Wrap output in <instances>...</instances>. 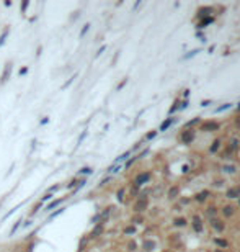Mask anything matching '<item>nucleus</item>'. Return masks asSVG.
Returning <instances> with one entry per match:
<instances>
[{"instance_id":"obj_17","label":"nucleus","mask_w":240,"mask_h":252,"mask_svg":"<svg viewBox=\"0 0 240 252\" xmlns=\"http://www.w3.org/2000/svg\"><path fill=\"white\" fill-rule=\"evenodd\" d=\"M219 144H221V142H219V141H214V142H213V146H211V152H214V151H216V149H217V147H219Z\"/></svg>"},{"instance_id":"obj_2","label":"nucleus","mask_w":240,"mask_h":252,"mask_svg":"<svg viewBox=\"0 0 240 252\" xmlns=\"http://www.w3.org/2000/svg\"><path fill=\"white\" fill-rule=\"evenodd\" d=\"M216 129H219V124L214 121H208L203 124V131H216Z\"/></svg>"},{"instance_id":"obj_16","label":"nucleus","mask_w":240,"mask_h":252,"mask_svg":"<svg viewBox=\"0 0 240 252\" xmlns=\"http://www.w3.org/2000/svg\"><path fill=\"white\" fill-rule=\"evenodd\" d=\"M175 224H176V226H185V224H186V221L183 219V218H180V219H176V221H175Z\"/></svg>"},{"instance_id":"obj_29","label":"nucleus","mask_w":240,"mask_h":252,"mask_svg":"<svg viewBox=\"0 0 240 252\" xmlns=\"http://www.w3.org/2000/svg\"><path fill=\"white\" fill-rule=\"evenodd\" d=\"M237 126H238V128H240V118L237 119Z\"/></svg>"},{"instance_id":"obj_4","label":"nucleus","mask_w":240,"mask_h":252,"mask_svg":"<svg viewBox=\"0 0 240 252\" xmlns=\"http://www.w3.org/2000/svg\"><path fill=\"white\" fill-rule=\"evenodd\" d=\"M145 208H147V198H145V197H142V198L139 200V202L136 203V210H137V211H144Z\"/></svg>"},{"instance_id":"obj_14","label":"nucleus","mask_w":240,"mask_h":252,"mask_svg":"<svg viewBox=\"0 0 240 252\" xmlns=\"http://www.w3.org/2000/svg\"><path fill=\"white\" fill-rule=\"evenodd\" d=\"M216 244L221 245V247H227V241H224V239H216Z\"/></svg>"},{"instance_id":"obj_13","label":"nucleus","mask_w":240,"mask_h":252,"mask_svg":"<svg viewBox=\"0 0 240 252\" xmlns=\"http://www.w3.org/2000/svg\"><path fill=\"white\" fill-rule=\"evenodd\" d=\"M234 213V208H232V206H225V208H224V215L225 216H230Z\"/></svg>"},{"instance_id":"obj_22","label":"nucleus","mask_w":240,"mask_h":252,"mask_svg":"<svg viewBox=\"0 0 240 252\" xmlns=\"http://www.w3.org/2000/svg\"><path fill=\"white\" fill-rule=\"evenodd\" d=\"M26 7H28V2H26V0H25V2H23V3H21V11H25V10H26Z\"/></svg>"},{"instance_id":"obj_10","label":"nucleus","mask_w":240,"mask_h":252,"mask_svg":"<svg viewBox=\"0 0 240 252\" xmlns=\"http://www.w3.org/2000/svg\"><path fill=\"white\" fill-rule=\"evenodd\" d=\"M208 192H201V193H198L196 195V200H198V202H203V200H206V197H208Z\"/></svg>"},{"instance_id":"obj_8","label":"nucleus","mask_w":240,"mask_h":252,"mask_svg":"<svg viewBox=\"0 0 240 252\" xmlns=\"http://www.w3.org/2000/svg\"><path fill=\"white\" fill-rule=\"evenodd\" d=\"M213 228L217 229V231H222V229H224V224H222V221H219V219H213Z\"/></svg>"},{"instance_id":"obj_21","label":"nucleus","mask_w":240,"mask_h":252,"mask_svg":"<svg viewBox=\"0 0 240 252\" xmlns=\"http://www.w3.org/2000/svg\"><path fill=\"white\" fill-rule=\"evenodd\" d=\"M136 231V229L133 228V226H129V228H126V232H128V234H131V232H134Z\"/></svg>"},{"instance_id":"obj_18","label":"nucleus","mask_w":240,"mask_h":252,"mask_svg":"<svg viewBox=\"0 0 240 252\" xmlns=\"http://www.w3.org/2000/svg\"><path fill=\"white\" fill-rule=\"evenodd\" d=\"M211 21H213V18H206L204 21H201V25H199V28H203V26H206V25H208V23H211Z\"/></svg>"},{"instance_id":"obj_20","label":"nucleus","mask_w":240,"mask_h":252,"mask_svg":"<svg viewBox=\"0 0 240 252\" xmlns=\"http://www.w3.org/2000/svg\"><path fill=\"white\" fill-rule=\"evenodd\" d=\"M62 211H64V210H62V208H61V210H57V211H56V213H53V215H51V219H53V218H56V216H59V215L62 213Z\"/></svg>"},{"instance_id":"obj_26","label":"nucleus","mask_w":240,"mask_h":252,"mask_svg":"<svg viewBox=\"0 0 240 252\" xmlns=\"http://www.w3.org/2000/svg\"><path fill=\"white\" fill-rule=\"evenodd\" d=\"M26 72H28V67H23L20 71V76H23V74H26Z\"/></svg>"},{"instance_id":"obj_27","label":"nucleus","mask_w":240,"mask_h":252,"mask_svg":"<svg viewBox=\"0 0 240 252\" xmlns=\"http://www.w3.org/2000/svg\"><path fill=\"white\" fill-rule=\"evenodd\" d=\"M90 172H91V169H88V167H85V169L82 170V174H90Z\"/></svg>"},{"instance_id":"obj_23","label":"nucleus","mask_w":240,"mask_h":252,"mask_svg":"<svg viewBox=\"0 0 240 252\" xmlns=\"http://www.w3.org/2000/svg\"><path fill=\"white\" fill-rule=\"evenodd\" d=\"M229 106H230L229 103H227V105H222L221 108H217V111H222V110H225V108H229Z\"/></svg>"},{"instance_id":"obj_28","label":"nucleus","mask_w":240,"mask_h":252,"mask_svg":"<svg viewBox=\"0 0 240 252\" xmlns=\"http://www.w3.org/2000/svg\"><path fill=\"white\" fill-rule=\"evenodd\" d=\"M225 170H227V172H234L235 169H234V167H225Z\"/></svg>"},{"instance_id":"obj_6","label":"nucleus","mask_w":240,"mask_h":252,"mask_svg":"<svg viewBox=\"0 0 240 252\" xmlns=\"http://www.w3.org/2000/svg\"><path fill=\"white\" fill-rule=\"evenodd\" d=\"M149 179H150V174H141L136 179V183H137V185H142V183H145Z\"/></svg>"},{"instance_id":"obj_1","label":"nucleus","mask_w":240,"mask_h":252,"mask_svg":"<svg viewBox=\"0 0 240 252\" xmlns=\"http://www.w3.org/2000/svg\"><path fill=\"white\" fill-rule=\"evenodd\" d=\"M11 62H7V66H5V71H3V74H2V77H0V84H5L8 80V77H10V74H11Z\"/></svg>"},{"instance_id":"obj_5","label":"nucleus","mask_w":240,"mask_h":252,"mask_svg":"<svg viewBox=\"0 0 240 252\" xmlns=\"http://www.w3.org/2000/svg\"><path fill=\"white\" fill-rule=\"evenodd\" d=\"M227 197H229V198H237V197H240V187H234V188H229V192H227Z\"/></svg>"},{"instance_id":"obj_15","label":"nucleus","mask_w":240,"mask_h":252,"mask_svg":"<svg viewBox=\"0 0 240 252\" xmlns=\"http://www.w3.org/2000/svg\"><path fill=\"white\" fill-rule=\"evenodd\" d=\"M176 193H178V187H173V188L170 190V198H175Z\"/></svg>"},{"instance_id":"obj_3","label":"nucleus","mask_w":240,"mask_h":252,"mask_svg":"<svg viewBox=\"0 0 240 252\" xmlns=\"http://www.w3.org/2000/svg\"><path fill=\"white\" fill-rule=\"evenodd\" d=\"M181 139H183V142H186V144H188V142H191L194 139V133H193V131H185V133L181 134Z\"/></svg>"},{"instance_id":"obj_11","label":"nucleus","mask_w":240,"mask_h":252,"mask_svg":"<svg viewBox=\"0 0 240 252\" xmlns=\"http://www.w3.org/2000/svg\"><path fill=\"white\" fill-rule=\"evenodd\" d=\"M170 124H171V118H168L167 121H163V123H162V126H160V129H162V131H165V129H167Z\"/></svg>"},{"instance_id":"obj_12","label":"nucleus","mask_w":240,"mask_h":252,"mask_svg":"<svg viewBox=\"0 0 240 252\" xmlns=\"http://www.w3.org/2000/svg\"><path fill=\"white\" fill-rule=\"evenodd\" d=\"M8 31H10V30H8V28H7V30H5V31H3V34H2V36H0V46H2V44L5 43V38H7V36H8Z\"/></svg>"},{"instance_id":"obj_19","label":"nucleus","mask_w":240,"mask_h":252,"mask_svg":"<svg viewBox=\"0 0 240 252\" xmlns=\"http://www.w3.org/2000/svg\"><path fill=\"white\" fill-rule=\"evenodd\" d=\"M88 28H90V25H88V23H87V25H85V26H83V30H82V33H80V36H83V34H85V33H87V31H88Z\"/></svg>"},{"instance_id":"obj_30","label":"nucleus","mask_w":240,"mask_h":252,"mask_svg":"<svg viewBox=\"0 0 240 252\" xmlns=\"http://www.w3.org/2000/svg\"><path fill=\"white\" fill-rule=\"evenodd\" d=\"M217 252H222V250H217Z\"/></svg>"},{"instance_id":"obj_7","label":"nucleus","mask_w":240,"mask_h":252,"mask_svg":"<svg viewBox=\"0 0 240 252\" xmlns=\"http://www.w3.org/2000/svg\"><path fill=\"white\" fill-rule=\"evenodd\" d=\"M193 228H194V231H201L203 229V224H201V219H199V216H194L193 218Z\"/></svg>"},{"instance_id":"obj_25","label":"nucleus","mask_w":240,"mask_h":252,"mask_svg":"<svg viewBox=\"0 0 240 252\" xmlns=\"http://www.w3.org/2000/svg\"><path fill=\"white\" fill-rule=\"evenodd\" d=\"M155 134H157V133H155V131H152V133H149V134H147V137H149V139H152V137H154V136H155Z\"/></svg>"},{"instance_id":"obj_24","label":"nucleus","mask_w":240,"mask_h":252,"mask_svg":"<svg viewBox=\"0 0 240 252\" xmlns=\"http://www.w3.org/2000/svg\"><path fill=\"white\" fill-rule=\"evenodd\" d=\"M145 247L147 250H150V247H154V242H145Z\"/></svg>"},{"instance_id":"obj_9","label":"nucleus","mask_w":240,"mask_h":252,"mask_svg":"<svg viewBox=\"0 0 240 252\" xmlns=\"http://www.w3.org/2000/svg\"><path fill=\"white\" fill-rule=\"evenodd\" d=\"M62 202H64V198H59V200H56V202H53L49 206H48V210H53V208H56V206H59Z\"/></svg>"}]
</instances>
